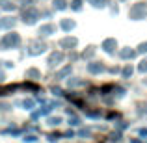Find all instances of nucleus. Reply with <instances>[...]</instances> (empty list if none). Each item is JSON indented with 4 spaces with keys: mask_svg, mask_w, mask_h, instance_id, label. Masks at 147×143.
Segmentation results:
<instances>
[{
    "mask_svg": "<svg viewBox=\"0 0 147 143\" xmlns=\"http://www.w3.org/2000/svg\"><path fill=\"white\" fill-rule=\"evenodd\" d=\"M19 41H21V39H19V36H17V34H7V36L2 39L0 47H2V48H7V47H17V45H19Z\"/></svg>",
    "mask_w": 147,
    "mask_h": 143,
    "instance_id": "1",
    "label": "nucleus"
},
{
    "mask_svg": "<svg viewBox=\"0 0 147 143\" xmlns=\"http://www.w3.org/2000/svg\"><path fill=\"white\" fill-rule=\"evenodd\" d=\"M145 15V9H144V6H136L132 11H130V17L132 19H138V17H144Z\"/></svg>",
    "mask_w": 147,
    "mask_h": 143,
    "instance_id": "2",
    "label": "nucleus"
},
{
    "mask_svg": "<svg viewBox=\"0 0 147 143\" xmlns=\"http://www.w3.org/2000/svg\"><path fill=\"white\" fill-rule=\"evenodd\" d=\"M36 17H37L36 11H28V13H24V22L32 24V22H36Z\"/></svg>",
    "mask_w": 147,
    "mask_h": 143,
    "instance_id": "3",
    "label": "nucleus"
},
{
    "mask_svg": "<svg viewBox=\"0 0 147 143\" xmlns=\"http://www.w3.org/2000/svg\"><path fill=\"white\" fill-rule=\"evenodd\" d=\"M102 47H104V50H106V52H112V50L115 48V41H114V39H106Z\"/></svg>",
    "mask_w": 147,
    "mask_h": 143,
    "instance_id": "4",
    "label": "nucleus"
},
{
    "mask_svg": "<svg viewBox=\"0 0 147 143\" xmlns=\"http://www.w3.org/2000/svg\"><path fill=\"white\" fill-rule=\"evenodd\" d=\"M52 32H54V26H50V24L49 26H43V28L39 30V34H43V36H50Z\"/></svg>",
    "mask_w": 147,
    "mask_h": 143,
    "instance_id": "5",
    "label": "nucleus"
},
{
    "mask_svg": "<svg viewBox=\"0 0 147 143\" xmlns=\"http://www.w3.org/2000/svg\"><path fill=\"white\" fill-rule=\"evenodd\" d=\"M9 26H13V19H4V21H0V28H9Z\"/></svg>",
    "mask_w": 147,
    "mask_h": 143,
    "instance_id": "6",
    "label": "nucleus"
},
{
    "mask_svg": "<svg viewBox=\"0 0 147 143\" xmlns=\"http://www.w3.org/2000/svg\"><path fill=\"white\" fill-rule=\"evenodd\" d=\"M90 71L91 73H100V71H102V65H100V63H91L90 65Z\"/></svg>",
    "mask_w": 147,
    "mask_h": 143,
    "instance_id": "7",
    "label": "nucleus"
},
{
    "mask_svg": "<svg viewBox=\"0 0 147 143\" xmlns=\"http://www.w3.org/2000/svg\"><path fill=\"white\" fill-rule=\"evenodd\" d=\"M50 110H52V106H47V108H43V110H39L36 115H34V117H39V115H45V113H49Z\"/></svg>",
    "mask_w": 147,
    "mask_h": 143,
    "instance_id": "8",
    "label": "nucleus"
},
{
    "mask_svg": "<svg viewBox=\"0 0 147 143\" xmlns=\"http://www.w3.org/2000/svg\"><path fill=\"white\" fill-rule=\"evenodd\" d=\"M61 26H63V30H71L73 26H75V22H73V21H63Z\"/></svg>",
    "mask_w": 147,
    "mask_h": 143,
    "instance_id": "9",
    "label": "nucleus"
},
{
    "mask_svg": "<svg viewBox=\"0 0 147 143\" xmlns=\"http://www.w3.org/2000/svg\"><path fill=\"white\" fill-rule=\"evenodd\" d=\"M0 6H2L4 9H13V4L7 2V0H2V2H0Z\"/></svg>",
    "mask_w": 147,
    "mask_h": 143,
    "instance_id": "10",
    "label": "nucleus"
},
{
    "mask_svg": "<svg viewBox=\"0 0 147 143\" xmlns=\"http://www.w3.org/2000/svg\"><path fill=\"white\" fill-rule=\"evenodd\" d=\"M54 6H56L58 9H65V0H56V2H54Z\"/></svg>",
    "mask_w": 147,
    "mask_h": 143,
    "instance_id": "11",
    "label": "nucleus"
},
{
    "mask_svg": "<svg viewBox=\"0 0 147 143\" xmlns=\"http://www.w3.org/2000/svg\"><path fill=\"white\" fill-rule=\"evenodd\" d=\"M88 2H91L95 7H102L104 6V0H88Z\"/></svg>",
    "mask_w": 147,
    "mask_h": 143,
    "instance_id": "12",
    "label": "nucleus"
},
{
    "mask_svg": "<svg viewBox=\"0 0 147 143\" xmlns=\"http://www.w3.org/2000/svg\"><path fill=\"white\" fill-rule=\"evenodd\" d=\"M121 56H123V58H132V56H134V50H123Z\"/></svg>",
    "mask_w": 147,
    "mask_h": 143,
    "instance_id": "13",
    "label": "nucleus"
},
{
    "mask_svg": "<svg viewBox=\"0 0 147 143\" xmlns=\"http://www.w3.org/2000/svg\"><path fill=\"white\" fill-rule=\"evenodd\" d=\"M75 43H76L75 39H69V37H67V39H63V41H61L60 45H61V47H65V45H75Z\"/></svg>",
    "mask_w": 147,
    "mask_h": 143,
    "instance_id": "14",
    "label": "nucleus"
},
{
    "mask_svg": "<svg viewBox=\"0 0 147 143\" xmlns=\"http://www.w3.org/2000/svg\"><path fill=\"white\" fill-rule=\"evenodd\" d=\"M69 71H71V67H65L63 71H60V73H58V78H61V76H65V75H67Z\"/></svg>",
    "mask_w": 147,
    "mask_h": 143,
    "instance_id": "15",
    "label": "nucleus"
},
{
    "mask_svg": "<svg viewBox=\"0 0 147 143\" xmlns=\"http://www.w3.org/2000/svg\"><path fill=\"white\" fill-rule=\"evenodd\" d=\"M132 75V69L130 67H125V71H123V76H130Z\"/></svg>",
    "mask_w": 147,
    "mask_h": 143,
    "instance_id": "16",
    "label": "nucleus"
},
{
    "mask_svg": "<svg viewBox=\"0 0 147 143\" xmlns=\"http://www.w3.org/2000/svg\"><path fill=\"white\" fill-rule=\"evenodd\" d=\"M80 0H75V2H73V9H80Z\"/></svg>",
    "mask_w": 147,
    "mask_h": 143,
    "instance_id": "17",
    "label": "nucleus"
},
{
    "mask_svg": "<svg viewBox=\"0 0 147 143\" xmlns=\"http://www.w3.org/2000/svg\"><path fill=\"white\" fill-rule=\"evenodd\" d=\"M61 123V119L60 117H56V119H50V125H60Z\"/></svg>",
    "mask_w": 147,
    "mask_h": 143,
    "instance_id": "18",
    "label": "nucleus"
},
{
    "mask_svg": "<svg viewBox=\"0 0 147 143\" xmlns=\"http://www.w3.org/2000/svg\"><path fill=\"white\" fill-rule=\"evenodd\" d=\"M140 71H147V61H144V63L140 65Z\"/></svg>",
    "mask_w": 147,
    "mask_h": 143,
    "instance_id": "19",
    "label": "nucleus"
},
{
    "mask_svg": "<svg viewBox=\"0 0 147 143\" xmlns=\"http://www.w3.org/2000/svg\"><path fill=\"white\" fill-rule=\"evenodd\" d=\"M140 134H142L144 138H147V128H142V130H140Z\"/></svg>",
    "mask_w": 147,
    "mask_h": 143,
    "instance_id": "20",
    "label": "nucleus"
},
{
    "mask_svg": "<svg viewBox=\"0 0 147 143\" xmlns=\"http://www.w3.org/2000/svg\"><path fill=\"white\" fill-rule=\"evenodd\" d=\"M69 123H71V125H78V119H76V117H73V119H71Z\"/></svg>",
    "mask_w": 147,
    "mask_h": 143,
    "instance_id": "21",
    "label": "nucleus"
},
{
    "mask_svg": "<svg viewBox=\"0 0 147 143\" xmlns=\"http://www.w3.org/2000/svg\"><path fill=\"white\" fill-rule=\"evenodd\" d=\"M26 141H36V136H28V138H24Z\"/></svg>",
    "mask_w": 147,
    "mask_h": 143,
    "instance_id": "22",
    "label": "nucleus"
},
{
    "mask_svg": "<svg viewBox=\"0 0 147 143\" xmlns=\"http://www.w3.org/2000/svg\"><path fill=\"white\" fill-rule=\"evenodd\" d=\"M140 50H142V52H144V50L147 52V45H142V47H140Z\"/></svg>",
    "mask_w": 147,
    "mask_h": 143,
    "instance_id": "23",
    "label": "nucleus"
},
{
    "mask_svg": "<svg viewBox=\"0 0 147 143\" xmlns=\"http://www.w3.org/2000/svg\"><path fill=\"white\" fill-rule=\"evenodd\" d=\"M132 143H140V141H138V140H132Z\"/></svg>",
    "mask_w": 147,
    "mask_h": 143,
    "instance_id": "24",
    "label": "nucleus"
}]
</instances>
